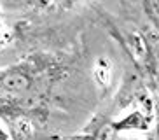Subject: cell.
<instances>
[{
	"label": "cell",
	"instance_id": "1",
	"mask_svg": "<svg viewBox=\"0 0 159 140\" xmlns=\"http://www.w3.org/2000/svg\"><path fill=\"white\" fill-rule=\"evenodd\" d=\"M110 130H112V126H105L96 135H84V137H79V138H74V140H108L110 138Z\"/></svg>",
	"mask_w": 159,
	"mask_h": 140
}]
</instances>
